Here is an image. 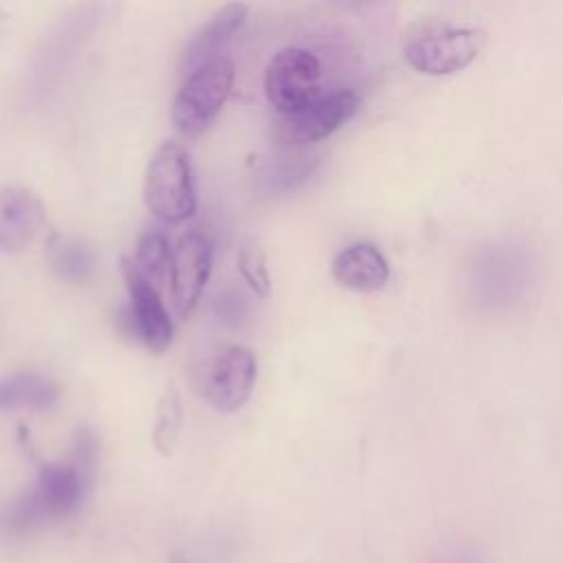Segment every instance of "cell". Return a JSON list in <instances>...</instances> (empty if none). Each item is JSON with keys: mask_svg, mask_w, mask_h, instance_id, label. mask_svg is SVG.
I'll use <instances>...</instances> for the list:
<instances>
[{"mask_svg": "<svg viewBox=\"0 0 563 563\" xmlns=\"http://www.w3.org/2000/svg\"><path fill=\"white\" fill-rule=\"evenodd\" d=\"M169 563H191V561H189V559H185V556H180V554H172Z\"/></svg>", "mask_w": 563, "mask_h": 563, "instance_id": "22", "label": "cell"}, {"mask_svg": "<svg viewBox=\"0 0 563 563\" xmlns=\"http://www.w3.org/2000/svg\"><path fill=\"white\" fill-rule=\"evenodd\" d=\"M123 279L130 295V328L134 336L154 354H161L169 347L174 336L172 319L158 297V290L134 268L130 257L121 260Z\"/></svg>", "mask_w": 563, "mask_h": 563, "instance_id": "9", "label": "cell"}, {"mask_svg": "<svg viewBox=\"0 0 563 563\" xmlns=\"http://www.w3.org/2000/svg\"><path fill=\"white\" fill-rule=\"evenodd\" d=\"M484 31L473 26L429 24L409 35L405 57L424 75H451L468 66L484 46Z\"/></svg>", "mask_w": 563, "mask_h": 563, "instance_id": "5", "label": "cell"}, {"mask_svg": "<svg viewBox=\"0 0 563 563\" xmlns=\"http://www.w3.org/2000/svg\"><path fill=\"white\" fill-rule=\"evenodd\" d=\"M99 462V442L92 429L73 435L66 462H46L35 482L2 512V528L11 537H29L51 523L73 517L92 490Z\"/></svg>", "mask_w": 563, "mask_h": 563, "instance_id": "1", "label": "cell"}, {"mask_svg": "<svg viewBox=\"0 0 563 563\" xmlns=\"http://www.w3.org/2000/svg\"><path fill=\"white\" fill-rule=\"evenodd\" d=\"M310 172H312V161H308L306 156H299V158L273 169L271 180L277 183L282 189H292L295 185L303 183L310 176Z\"/></svg>", "mask_w": 563, "mask_h": 563, "instance_id": "19", "label": "cell"}, {"mask_svg": "<svg viewBox=\"0 0 563 563\" xmlns=\"http://www.w3.org/2000/svg\"><path fill=\"white\" fill-rule=\"evenodd\" d=\"M238 271L246 286L257 295L266 297L271 290V275L266 266V257L257 244H244L238 253Z\"/></svg>", "mask_w": 563, "mask_h": 563, "instance_id": "18", "label": "cell"}, {"mask_svg": "<svg viewBox=\"0 0 563 563\" xmlns=\"http://www.w3.org/2000/svg\"><path fill=\"white\" fill-rule=\"evenodd\" d=\"M528 255L512 244H490L471 264V297L477 306L501 310L519 301L530 284Z\"/></svg>", "mask_w": 563, "mask_h": 563, "instance_id": "3", "label": "cell"}, {"mask_svg": "<svg viewBox=\"0 0 563 563\" xmlns=\"http://www.w3.org/2000/svg\"><path fill=\"white\" fill-rule=\"evenodd\" d=\"M334 279L358 292H372L387 284L389 264L385 255L369 242H354L336 253L332 262Z\"/></svg>", "mask_w": 563, "mask_h": 563, "instance_id": "13", "label": "cell"}, {"mask_svg": "<svg viewBox=\"0 0 563 563\" xmlns=\"http://www.w3.org/2000/svg\"><path fill=\"white\" fill-rule=\"evenodd\" d=\"M213 246L202 233H187L172 255V301L180 317H187L209 279Z\"/></svg>", "mask_w": 563, "mask_h": 563, "instance_id": "10", "label": "cell"}, {"mask_svg": "<svg viewBox=\"0 0 563 563\" xmlns=\"http://www.w3.org/2000/svg\"><path fill=\"white\" fill-rule=\"evenodd\" d=\"M422 563H488L486 556L473 545H442Z\"/></svg>", "mask_w": 563, "mask_h": 563, "instance_id": "20", "label": "cell"}, {"mask_svg": "<svg viewBox=\"0 0 563 563\" xmlns=\"http://www.w3.org/2000/svg\"><path fill=\"white\" fill-rule=\"evenodd\" d=\"M59 394L62 387L55 380L37 372H15L0 380V411H46L55 407Z\"/></svg>", "mask_w": 563, "mask_h": 563, "instance_id": "14", "label": "cell"}, {"mask_svg": "<svg viewBox=\"0 0 563 563\" xmlns=\"http://www.w3.org/2000/svg\"><path fill=\"white\" fill-rule=\"evenodd\" d=\"M319 86L321 64L314 53L301 46L277 51L264 70L266 99L282 114L297 112L319 99Z\"/></svg>", "mask_w": 563, "mask_h": 563, "instance_id": "6", "label": "cell"}, {"mask_svg": "<svg viewBox=\"0 0 563 563\" xmlns=\"http://www.w3.org/2000/svg\"><path fill=\"white\" fill-rule=\"evenodd\" d=\"M255 376V354L244 345H231L209 363L205 372V398L213 409L233 413L251 398Z\"/></svg>", "mask_w": 563, "mask_h": 563, "instance_id": "8", "label": "cell"}, {"mask_svg": "<svg viewBox=\"0 0 563 563\" xmlns=\"http://www.w3.org/2000/svg\"><path fill=\"white\" fill-rule=\"evenodd\" d=\"M44 227L42 200L22 185L0 187V251L15 253Z\"/></svg>", "mask_w": 563, "mask_h": 563, "instance_id": "11", "label": "cell"}, {"mask_svg": "<svg viewBox=\"0 0 563 563\" xmlns=\"http://www.w3.org/2000/svg\"><path fill=\"white\" fill-rule=\"evenodd\" d=\"M218 312H220V317H222L224 321L235 323L238 319L244 317V312H246V301H244V297H242L240 292L227 290L224 295L218 297Z\"/></svg>", "mask_w": 563, "mask_h": 563, "instance_id": "21", "label": "cell"}, {"mask_svg": "<svg viewBox=\"0 0 563 563\" xmlns=\"http://www.w3.org/2000/svg\"><path fill=\"white\" fill-rule=\"evenodd\" d=\"M180 424H183V409H180V398L178 391L169 385L158 402V411H156V424H154V446L158 449V453L169 455L178 433H180Z\"/></svg>", "mask_w": 563, "mask_h": 563, "instance_id": "17", "label": "cell"}, {"mask_svg": "<svg viewBox=\"0 0 563 563\" xmlns=\"http://www.w3.org/2000/svg\"><path fill=\"white\" fill-rule=\"evenodd\" d=\"M145 205L165 224H178L194 216L196 191L187 150L165 141L150 158L145 172Z\"/></svg>", "mask_w": 563, "mask_h": 563, "instance_id": "2", "label": "cell"}, {"mask_svg": "<svg viewBox=\"0 0 563 563\" xmlns=\"http://www.w3.org/2000/svg\"><path fill=\"white\" fill-rule=\"evenodd\" d=\"M235 66L229 57H218L187 75L172 103V121L183 134H200L220 114L231 95Z\"/></svg>", "mask_w": 563, "mask_h": 563, "instance_id": "4", "label": "cell"}, {"mask_svg": "<svg viewBox=\"0 0 563 563\" xmlns=\"http://www.w3.org/2000/svg\"><path fill=\"white\" fill-rule=\"evenodd\" d=\"M48 260L53 271L68 284H84L95 273L92 249L73 235H53L48 240Z\"/></svg>", "mask_w": 563, "mask_h": 563, "instance_id": "15", "label": "cell"}, {"mask_svg": "<svg viewBox=\"0 0 563 563\" xmlns=\"http://www.w3.org/2000/svg\"><path fill=\"white\" fill-rule=\"evenodd\" d=\"M132 264L158 290V286L172 273V253L167 238L161 231H145L136 242Z\"/></svg>", "mask_w": 563, "mask_h": 563, "instance_id": "16", "label": "cell"}, {"mask_svg": "<svg viewBox=\"0 0 563 563\" xmlns=\"http://www.w3.org/2000/svg\"><path fill=\"white\" fill-rule=\"evenodd\" d=\"M358 106L361 99L354 90L328 92L297 112L282 114L277 121V139L290 147L323 141L345 125L356 114Z\"/></svg>", "mask_w": 563, "mask_h": 563, "instance_id": "7", "label": "cell"}, {"mask_svg": "<svg viewBox=\"0 0 563 563\" xmlns=\"http://www.w3.org/2000/svg\"><path fill=\"white\" fill-rule=\"evenodd\" d=\"M249 7L242 2H229L222 9H218L211 20L194 33L189 40L185 55H183V66L194 73L196 68L222 57L220 51L233 40V35L242 29L246 22Z\"/></svg>", "mask_w": 563, "mask_h": 563, "instance_id": "12", "label": "cell"}]
</instances>
